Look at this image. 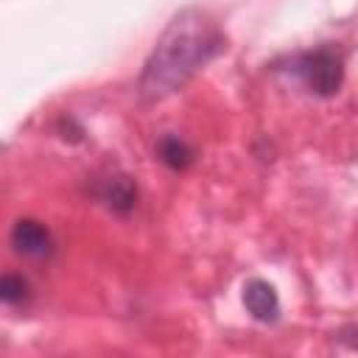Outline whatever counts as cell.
Segmentation results:
<instances>
[{"mask_svg": "<svg viewBox=\"0 0 358 358\" xmlns=\"http://www.w3.org/2000/svg\"><path fill=\"white\" fill-rule=\"evenodd\" d=\"M224 48V34L199 8L179 11L162 36L157 39L151 56L143 64L137 95L145 103H157L176 90H182L218 50Z\"/></svg>", "mask_w": 358, "mask_h": 358, "instance_id": "1", "label": "cell"}, {"mask_svg": "<svg viewBox=\"0 0 358 358\" xmlns=\"http://www.w3.org/2000/svg\"><path fill=\"white\" fill-rule=\"evenodd\" d=\"M291 73L308 87V92H313L319 98H330L344 84V59L336 48L322 45L316 50H305V53L294 56Z\"/></svg>", "mask_w": 358, "mask_h": 358, "instance_id": "2", "label": "cell"}, {"mask_svg": "<svg viewBox=\"0 0 358 358\" xmlns=\"http://www.w3.org/2000/svg\"><path fill=\"white\" fill-rule=\"evenodd\" d=\"M8 243H11V249L17 255L31 257V260H45L56 249V241H53L50 229L36 218H17L11 224Z\"/></svg>", "mask_w": 358, "mask_h": 358, "instance_id": "3", "label": "cell"}, {"mask_svg": "<svg viewBox=\"0 0 358 358\" xmlns=\"http://www.w3.org/2000/svg\"><path fill=\"white\" fill-rule=\"evenodd\" d=\"M243 305L257 322H277L280 316V296L266 280H249L243 285Z\"/></svg>", "mask_w": 358, "mask_h": 358, "instance_id": "4", "label": "cell"}, {"mask_svg": "<svg viewBox=\"0 0 358 358\" xmlns=\"http://www.w3.org/2000/svg\"><path fill=\"white\" fill-rule=\"evenodd\" d=\"M101 199L109 204V210L126 215V213H131L134 204H137V187H134V182H131L129 176L117 173V176H109V179L103 182Z\"/></svg>", "mask_w": 358, "mask_h": 358, "instance_id": "5", "label": "cell"}, {"mask_svg": "<svg viewBox=\"0 0 358 358\" xmlns=\"http://www.w3.org/2000/svg\"><path fill=\"white\" fill-rule=\"evenodd\" d=\"M157 157H159V162H165L171 171H185V168H190V162H193V148L182 140V137H176V134H162L159 137V143H157Z\"/></svg>", "mask_w": 358, "mask_h": 358, "instance_id": "6", "label": "cell"}, {"mask_svg": "<svg viewBox=\"0 0 358 358\" xmlns=\"http://www.w3.org/2000/svg\"><path fill=\"white\" fill-rule=\"evenodd\" d=\"M0 299L6 305H14V308L25 305L31 299V282L22 274H14V271L3 274V280H0Z\"/></svg>", "mask_w": 358, "mask_h": 358, "instance_id": "7", "label": "cell"}]
</instances>
